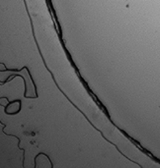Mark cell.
<instances>
[{
    "mask_svg": "<svg viewBox=\"0 0 160 168\" xmlns=\"http://www.w3.org/2000/svg\"><path fill=\"white\" fill-rule=\"evenodd\" d=\"M3 124V123H2ZM7 127V125H5V124H3V128H2V131L3 132V133L5 134L6 135H8V136H13V137H15V138H16V139H18V140H19V143H18V147L19 148V150H21V151H23V158H22V166L24 167V163H25V150L23 148H21L19 147V145H20V143H21V140L19 139V137H18V136H16V135H11V134H7L6 132L4 131V129H5V128Z\"/></svg>",
    "mask_w": 160,
    "mask_h": 168,
    "instance_id": "obj_1",
    "label": "cell"
},
{
    "mask_svg": "<svg viewBox=\"0 0 160 168\" xmlns=\"http://www.w3.org/2000/svg\"><path fill=\"white\" fill-rule=\"evenodd\" d=\"M45 155L47 159H48V160L50 161V163H51V167H53V163H52V162H51V158L49 157L48 155H46V154H45V153H43V152H40V153H39L36 156H35V167H36V160H37V158L39 156V155Z\"/></svg>",
    "mask_w": 160,
    "mask_h": 168,
    "instance_id": "obj_2",
    "label": "cell"
}]
</instances>
